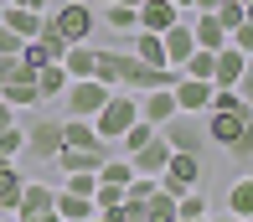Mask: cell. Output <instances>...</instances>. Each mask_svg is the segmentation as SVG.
<instances>
[{"label":"cell","instance_id":"cell-1","mask_svg":"<svg viewBox=\"0 0 253 222\" xmlns=\"http://www.w3.org/2000/svg\"><path fill=\"white\" fill-rule=\"evenodd\" d=\"M62 119H67V114L21 109L16 124H21V134H26V150H21V155H31V160H57V150H62Z\"/></svg>","mask_w":253,"mask_h":222},{"label":"cell","instance_id":"cell-2","mask_svg":"<svg viewBox=\"0 0 253 222\" xmlns=\"http://www.w3.org/2000/svg\"><path fill=\"white\" fill-rule=\"evenodd\" d=\"M134 119H140V98H134L129 88H114L109 98H103V109L93 114V134H98V139H109V145H114V139H119L124 130H129Z\"/></svg>","mask_w":253,"mask_h":222},{"label":"cell","instance_id":"cell-3","mask_svg":"<svg viewBox=\"0 0 253 222\" xmlns=\"http://www.w3.org/2000/svg\"><path fill=\"white\" fill-rule=\"evenodd\" d=\"M47 26H52L67 46H73V42H93L98 16H93V5H83V0H62V5H57L52 16H47Z\"/></svg>","mask_w":253,"mask_h":222},{"label":"cell","instance_id":"cell-4","mask_svg":"<svg viewBox=\"0 0 253 222\" xmlns=\"http://www.w3.org/2000/svg\"><path fill=\"white\" fill-rule=\"evenodd\" d=\"M202 176H207L202 155H186V150H170L166 171H160V191L181 196V191H191V186H202Z\"/></svg>","mask_w":253,"mask_h":222},{"label":"cell","instance_id":"cell-5","mask_svg":"<svg viewBox=\"0 0 253 222\" xmlns=\"http://www.w3.org/2000/svg\"><path fill=\"white\" fill-rule=\"evenodd\" d=\"M109 93H114V88H103L98 78H73L67 93H62V98H67V119H93Z\"/></svg>","mask_w":253,"mask_h":222},{"label":"cell","instance_id":"cell-6","mask_svg":"<svg viewBox=\"0 0 253 222\" xmlns=\"http://www.w3.org/2000/svg\"><path fill=\"white\" fill-rule=\"evenodd\" d=\"M160 134H166L170 150H186V155H202L207 150V130H202L197 114H170V119L160 124Z\"/></svg>","mask_w":253,"mask_h":222},{"label":"cell","instance_id":"cell-7","mask_svg":"<svg viewBox=\"0 0 253 222\" xmlns=\"http://www.w3.org/2000/svg\"><path fill=\"white\" fill-rule=\"evenodd\" d=\"M243 124H253V109H207V145H233L238 134H243Z\"/></svg>","mask_w":253,"mask_h":222},{"label":"cell","instance_id":"cell-8","mask_svg":"<svg viewBox=\"0 0 253 222\" xmlns=\"http://www.w3.org/2000/svg\"><path fill=\"white\" fill-rule=\"evenodd\" d=\"M109 155H114V145H93V150H83V145H62L52 166L62 171V176H73V171H98Z\"/></svg>","mask_w":253,"mask_h":222},{"label":"cell","instance_id":"cell-9","mask_svg":"<svg viewBox=\"0 0 253 222\" xmlns=\"http://www.w3.org/2000/svg\"><path fill=\"white\" fill-rule=\"evenodd\" d=\"M170 93H176V109L181 114H207V109H212V83H207V78H186V73H181Z\"/></svg>","mask_w":253,"mask_h":222},{"label":"cell","instance_id":"cell-10","mask_svg":"<svg viewBox=\"0 0 253 222\" xmlns=\"http://www.w3.org/2000/svg\"><path fill=\"white\" fill-rule=\"evenodd\" d=\"M186 21H191V37H197L202 52H222L227 46V26L212 16V10H186Z\"/></svg>","mask_w":253,"mask_h":222},{"label":"cell","instance_id":"cell-11","mask_svg":"<svg viewBox=\"0 0 253 222\" xmlns=\"http://www.w3.org/2000/svg\"><path fill=\"white\" fill-rule=\"evenodd\" d=\"M166 160H170V145H166V134H150V145H140L129 155V166H134V176H155L160 181V171H166Z\"/></svg>","mask_w":253,"mask_h":222},{"label":"cell","instance_id":"cell-12","mask_svg":"<svg viewBox=\"0 0 253 222\" xmlns=\"http://www.w3.org/2000/svg\"><path fill=\"white\" fill-rule=\"evenodd\" d=\"M160 46H166V62H170V67H181V62L191 57V52H197V37H191V21L181 16L176 26H166V31H160Z\"/></svg>","mask_w":253,"mask_h":222},{"label":"cell","instance_id":"cell-13","mask_svg":"<svg viewBox=\"0 0 253 222\" xmlns=\"http://www.w3.org/2000/svg\"><path fill=\"white\" fill-rule=\"evenodd\" d=\"M0 26H10L21 42H31L42 26H47V10H31V5H5V10H0Z\"/></svg>","mask_w":253,"mask_h":222},{"label":"cell","instance_id":"cell-14","mask_svg":"<svg viewBox=\"0 0 253 222\" xmlns=\"http://www.w3.org/2000/svg\"><path fill=\"white\" fill-rule=\"evenodd\" d=\"M243 62H248V52H238L233 42L217 52V62H212V88H238V78H243Z\"/></svg>","mask_w":253,"mask_h":222},{"label":"cell","instance_id":"cell-15","mask_svg":"<svg viewBox=\"0 0 253 222\" xmlns=\"http://www.w3.org/2000/svg\"><path fill=\"white\" fill-rule=\"evenodd\" d=\"M170 114H181L170 88H150V93H140V119H145V124H155V130H160Z\"/></svg>","mask_w":253,"mask_h":222},{"label":"cell","instance_id":"cell-16","mask_svg":"<svg viewBox=\"0 0 253 222\" xmlns=\"http://www.w3.org/2000/svg\"><path fill=\"white\" fill-rule=\"evenodd\" d=\"M134 16H140V31H166V26H176L186 10H176L170 0H140V10H134Z\"/></svg>","mask_w":253,"mask_h":222},{"label":"cell","instance_id":"cell-17","mask_svg":"<svg viewBox=\"0 0 253 222\" xmlns=\"http://www.w3.org/2000/svg\"><path fill=\"white\" fill-rule=\"evenodd\" d=\"M52 207H57V186H47V181H26V191H21V202H16V212H10V217L52 212Z\"/></svg>","mask_w":253,"mask_h":222},{"label":"cell","instance_id":"cell-18","mask_svg":"<svg viewBox=\"0 0 253 222\" xmlns=\"http://www.w3.org/2000/svg\"><path fill=\"white\" fill-rule=\"evenodd\" d=\"M93 196H78V191H67V186H57V217L62 222H93Z\"/></svg>","mask_w":253,"mask_h":222},{"label":"cell","instance_id":"cell-19","mask_svg":"<svg viewBox=\"0 0 253 222\" xmlns=\"http://www.w3.org/2000/svg\"><path fill=\"white\" fill-rule=\"evenodd\" d=\"M31 83H37L42 103H47V98H62L73 78H67V67H62V62H47V67H37V73H31Z\"/></svg>","mask_w":253,"mask_h":222},{"label":"cell","instance_id":"cell-20","mask_svg":"<svg viewBox=\"0 0 253 222\" xmlns=\"http://www.w3.org/2000/svg\"><path fill=\"white\" fill-rule=\"evenodd\" d=\"M21 191H26V171H21L16 160H5V166H0V212H16Z\"/></svg>","mask_w":253,"mask_h":222},{"label":"cell","instance_id":"cell-21","mask_svg":"<svg viewBox=\"0 0 253 222\" xmlns=\"http://www.w3.org/2000/svg\"><path fill=\"white\" fill-rule=\"evenodd\" d=\"M129 52L150 67H170L166 62V46H160V31H129Z\"/></svg>","mask_w":253,"mask_h":222},{"label":"cell","instance_id":"cell-22","mask_svg":"<svg viewBox=\"0 0 253 222\" xmlns=\"http://www.w3.org/2000/svg\"><path fill=\"white\" fill-rule=\"evenodd\" d=\"M93 57H98V46H93V42H73V46L62 52L67 78H93Z\"/></svg>","mask_w":253,"mask_h":222},{"label":"cell","instance_id":"cell-23","mask_svg":"<svg viewBox=\"0 0 253 222\" xmlns=\"http://www.w3.org/2000/svg\"><path fill=\"white\" fill-rule=\"evenodd\" d=\"M0 98L10 103V109H42V93H37V83H31V78H10L5 88H0Z\"/></svg>","mask_w":253,"mask_h":222},{"label":"cell","instance_id":"cell-24","mask_svg":"<svg viewBox=\"0 0 253 222\" xmlns=\"http://www.w3.org/2000/svg\"><path fill=\"white\" fill-rule=\"evenodd\" d=\"M93 176H98L103 186H129V181H134V166H129V155H119V150H114V155L103 160Z\"/></svg>","mask_w":253,"mask_h":222},{"label":"cell","instance_id":"cell-25","mask_svg":"<svg viewBox=\"0 0 253 222\" xmlns=\"http://www.w3.org/2000/svg\"><path fill=\"white\" fill-rule=\"evenodd\" d=\"M227 212H233V217H253V176H238L233 186H227Z\"/></svg>","mask_w":253,"mask_h":222},{"label":"cell","instance_id":"cell-26","mask_svg":"<svg viewBox=\"0 0 253 222\" xmlns=\"http://www.w3.org/2000/svg\"><path fill=\"white\" fill-rule=\"evenodd\" d=\"M140 207H145V222H176V196H170V191H160V186L145 196Z\"/></svg>","mask_w":253,"mask_h":222},{"label":"cell","instance_id":"cell-27","mask_svg":"<svg viewBox=\"0 0 253 222\" xmlns=\"http://www.w3.org/2000/svg\"><path fill=\"white\" fill-rule=\"evenodd\" d=\"M150 134H155V124H145V119H134L129 130H124L119 139H114V150H119V155H134V150H140V145H150Z\"/></svg>","mask_w":253,"mask_h":222},{"label":"cell","instance_id":"cell-28","mask_svg":"<svg viewBox=\"0 0 253 222\" xmlns=\"http://www.w3.org/2000/svg\"><path fill=\"white\" fill-rule=\"evenodd\" d=\"M103 26L109 31H140V16H134V5H103Z\"/></svg>","mask_w":253,"mask_h":222},{"label":"cell","instance_id":"cell-29","mask_svg":"<svg viewBox=\"0 0 253 222\" xmlns=\"http://www.w3.org/2000/svg\"><path fill=\"white\" fill-rule=\"evenodd\" d=\"M212 62H217V52H202V46H197V52L181 62V73H186V78H207V83H212Z\"/></svg>","mask_w":253,"mask_h":222},{"label":"cell","instance_id":"cell-30","mask_svg":"<svg viewBox=\"0 0 253 222\" xmlns=\"http://www.w3.org/2000/svg\"><path fill=\"white\" fill-rule=\"evenodd\" d=\"M227 160H233V166H243V160H253V124H243V134H238L233 145H227Z\"/></svg>","mask_w":253,"mask_h":222},{"label":"cell","instance_id":"cell-31","mask_svg":"<svg viewBox=\"0 0 253 222\" xmlns=\"http://www.w3.org/2000/svg\"><path fill=\"white\" fill-rule=\"evenodd\" d=\"M62 186L78 191V196H93L98 191V176H93V171H73V176H62Z\"/></svg>","mask_w":253,"mask_h":222},{"label":"cell","instance_id":"cell-32","mask_svg":"<svg viewBox=\"0 0 253 222\" xmlns=\"http://www.w3.org/2000/svg\"><path fill=\"white\" fill-rule=\"evenodd\" d=\"M119 202H124V186H103L98 181V191H93V207H98V212H114Z\"/></svg>","mask_w":253,"mask_h":222},{"label":"cell","instance_id":"cell-33","mask_svg":"<svg viewBox=\"0 0 253 222\" xmlns=\"http://www.w3.org/2000/svg\"><path fill=\"white\" fill-rule=\"evenodd\" d=\"M212 16H217V21H222V26H227V31H233V26H238V21H243V0H217V10H212Z\"/></svg>","mask_w":253,"mask_h":222},{"label":"cell","instance_id":"cell-34","mask_svg":"<svg viewBox=\"0 0 253 222\" xmlns=\"http://www.w3.org/2000/svg\"><path fill=\"white\" fill-rule=\"evenodd\" d=\"M227 42H233L238 52H248V57H253V21H238V26L227 31Z\"/></svg>","mask_w":253,"mask_h":222},{"label":"cell","instance_id":"cell-35","mask_svg":"<svg viewBox=\"0 0 253 222\" xmlns=\"http://www.w3.org/2000/svg\"><path fill=\"white\" fill-rule=\"evenodd\" d=\"M10 78H31L26 67H21V57H0V88H5Z\"/></svg>","mask_w":253,"mask_h":222},{"label":"cell","instance_id":"cell-36","mask_svg":"<svg viewBox=\"0 0 253 222\" xmlns=\"http://www.w3.org/2000/svg\"><path fill=\"white\" fill-rule=\"evenodd\" d=\"M16 52H21V37L10 26H0V57H16Z\"/></svg>","mask_w":253,"mask_h":222},{"label":"cell","instance_id":"cell-37","mask_svg":"<svg viewBox=\"0 0 253 222\" xmlns=\"http://www.w3.org/2000/svg\"><path fill=\"white\" fill-rule=\"evenodd\" d=\"M238 93H243V98L253 103V57H248V62H243V78H238Z\"/></svg>","mask_w":253,"mask_h":222},{"label":"cell","instance_id":"cell-38","mask_svg":"<svg viewBox=\"0 0 253 222\" xmlns=\"http://www.w3.org/2000/svg\"><path fill=\"white\" fill-rule=\"evenodd\" d=\"M16 222H62V217H57V207H52V212H31V217H16Z\"/></svg>","mask_w":253,"mask_h":222},{"label":"cell","instance_id":"cell-39","mask_svg":"<svg viewBox=\"0 0 253 222\" xmlns=\"http://www.w3.org/2000/svg\"><path fill=\"white\" fill-rule=\"evenodd\" d=\"M5 124H16V109H10V103L0 98V130H5Z\"/></svg>","mask_w":253,"mask_h":222},{"label":"cell","instance_id":"cell-40","mask_svg":"<svg viewBox=\"0 0 253 222\" xmlns=\"http://www.w3.org/2000/svg\"><path fill=\"white\" fill-rule=\"evenodd\" d=\"M5 5H31V10H47V0H5Z\"/></svg>","mask_w":253,"mask_h":222},{"label":"cell","instance_id":"cell-41","mask_svg":"<svg viewBox=\"0 0 253 222\" xmlns=\"http://www.w3.org/2000/svg\"><path fill=\"white\" fill-rule=\"evenodd\" d=\"M191 10H217V0H191Z\"/></svg>","mask_w":253,"mask_h":222},{"label":"cell","instance_id":"cell-42","mask_svg":"<svg viewBox=\"0 0 253 222\" xmlns=\"http://www.w3.org/2000/svg\"><path fill=\"white\" fill-rule=\"evenodd\" d=\"M103 5H134V10H140V0H103Z\"/></svg>","mask_w":253,"mask_h":222},{"label":"cell","instance_id":"cell-43","mask_svg":"<svg viewBox=\"0 0 253 222\" xmlns=\"http://www.w3.org/2000/svg\"><path fill=\"white\" fill-rule=\"evenodd\" d=\"M207 222H243V217H233V212H227V217H207Z\"/></svg>","mask_w":253,"mask_h":222},{"label":"cell","instance_id":"cell-44","mask_svg":"<svg viewBox=\"0 0 253 222\" xmlns=\"http://www.w3.org/2000/svg\"><path fill=\"white\" fill-rule=\"evenodd\" d=\"M170 5H176V10H191V0H170Z\"/></svg>","mask_w":253,"mask_h":222},{"label":"cell","instance_id":"cell-45","mask_svg":"<svg viewBox=\"0 0 253 222\" xmlns=\"http://www.w3.org/2000/svg\"><path fill=\"white\" fill-rule=\"evenodd\" d=\"M243 21H253V0H248V5H243Z\"/></svg>","mask_w":253,"mask_h":222},{"label":"cell","instance_id":"cell-46","mask_svg":"<svg viewBox=\"0 0 253 222\" xmlns=\"http://www.w3.org/2000/svg\"><path fill=\"white\" fill-rule=\"evenodd\" d=\"M176 222H207V217H176Z\"/></svg>","mask_w":253,"mask_h":222},{"label":"cell","instance_id":"cell-47","mask_svg":"<svg viewBox=\"0 0 253 222\" xmlns=\"http://www.w3.org/2000/svg\"><path fill=\"white\" fill-rule=\"evenodd\" d=\"M0 222H16V217H10V212H0Z\"/></svg>","mask_w":253,"mask_h":222},{"label":"cell","instance_id":"cell-48","mask_svg":"<svg viewBox=\"0 0 253 222\" xmlns=\"http://www.w3.org/2000/svg\"><path fill=\"white\" fill-rule=\"evenodd\" d=\"M0 10H5V0H0Z\"/></svg>","mask_w":253,"mask_h":222},{"label":"cell","instance_id":"cell-49","mask_svg":"<svg viewBox=\"0 0 253 222\" xmlns=\"http://www.w3.org/2000/svg\"><path fill=\"white\" fill-rule=\"evenodd\" d=\"M243 5H248V0H243Z\"/></svg>","mask_w":253,"mask_h":222},{"label":"cell","instance_id":"cell-50","mask_svg":"<svg viewBox=\"0 0 253 222\" xmlns=\"http://www.w3.org/2000/svg\"><path fill=\"white\" fill-rule=\"evenodd\" d=\"M248 222H253V217H248Z\"/></svg>","mask_w":253,"mask_h":222}]
</instances>
